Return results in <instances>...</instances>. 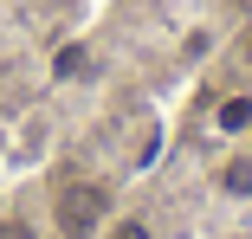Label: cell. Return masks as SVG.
I'll use <instances>...</instances> for the list:
<instances>
[{
    "instance_id": "6da1fadb",
    "label": "cell",
    "mask_w": 252,
    "mask_h": 239,
    "mask_svg": "<svg viewBox=\"0 0 252 239\" xmlns=\"http://www.w3.org/2000/svg\"><path fill=\"white\" fill-rule=\"evenodd\" d=\"M104 220H110V187L104 181H91V175L59 181V194H52V233L59 239H97Z\"/></svg>"
},
{
    "instance_id": "7a4b0ae2",
    "label": "cell",
    "mask_w": 252,
    "mask_h": 239,
    "mask_svg": "<svg viewBox=\"0 0 252 239\" xmlns=\"http://www.w3.org/2000/svg\"><path fill=\"white\" fill-rule=\"evenodd\" d=\"M214 187L226 201H252V149H239V155H226L220 168H214Z\"/></svg>"
},
{
    "instance_id": "3957f363",
    "label": "cell",
    "mask_w": 252,
    "mask_h": 239,
    "mask_svg": "<svg viewBox=\"0 0 252 239\" xmlns=\"http://www.w3.org/2000/svg\"><path fill=\"white\" fill-rule=\"evenodd\" d=\"M97 239H162V233H156L149 213H110L104 226H97Z\"/></svg>"
},
{
    "instance_id": "277c9868",
    "label": "cell",
    "mask_w": 252,
    "mask_h": 239,
    "mask_svg": "<svg viewBox=\"0 0 252 239\" xmlns=\"http://www.w3.org/2000/svg\"><path fill=\"white\" fill-rule=\"evenodd\" d=\"M0 239H45V220L32 207H0Z\"/></svg>"
},
{
    "instance_id": "5b68a950",
    "label": "cell",
    "mask_w": 252,
    "mask_h": 239,
    "mask_svg": "<svg viewBox=\"0 0 252 239\" xmlns=\"http://www.w3.org/2000/svg\"><path fill=\"white\" fill-rule=\"evenodd\" d=\"M214 129H220V136H246V129H252V97H226L220 117H214Z\"/></svg>"
},
{
    "instance_id": "8992f818",
    "label": "cell",
    "mask_w": 252,
    "mask_h": 239,
    "mask_svg": "<svg viewBox=\"0 0 252 239\" xmlns=\"http://www.w3.org/2000/svg\"><path fill=\"white\" fill-rule=\"evenodd\" d=\"M239 59H246V65H252V26H246V32H239Z\"/></svg>"
}]
</instances>
